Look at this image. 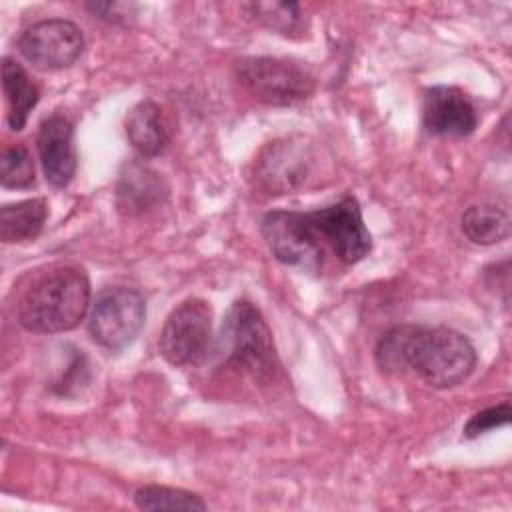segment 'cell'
Returning a JSON list of instances; mask_svg holds the SVG:
<instances>
[{
	"label": "cell",
	"mask_w": 512,
	"mask_h": 512,
	"mask_svg": "<svg viewBox=\"0 0 512 512\" xmlns=\"http://www.w3.org/2000/svg\"><path fill=\"white\" fill-rule=\"evenodd\" d=\"M260 232L278 262L314 274L328 266V258L352 266L372 248L354 196L310 212L272 210L262 216Z\"/></svg>",
	"instance_id": "obj_1"
},
{
	"label": "cell",
	"mask_w": 512,
	"mask_h": 512,
	"mask_svg": "<svg viewBox=\"0 0 512 512\" xmlns=\"http://www.w3.org/2000/svg\"><path fill=\"white\" fill-rule=\"evenodd\" d=\"M374 356L380 370L404 372L410 368L432 388H454L476 366L472 342L446 326H394L380 336Z\"/></svg>",
	"instance_id": "obj_2"
},
{
	"label": "cell",
	"mask_w": 512,
	"mask_h": 512,
	"mask_svg": "<svg viewBox=\"0 0 512 512\" xmlns=\"http://www.w3.org/2000/svg\"><path fill=\"white\" fill-rule=\"evenodd\" d=\"M90 306V280L82 268L58 266L42 274L20 298L18 320L34 334L68 332Z\"/></svg>",
	"instance_id": "obj_3"
},
{
	"label": "cell",
	"mask_w": 512,
	"mask_h": 512,
	"mask_svg": "<svg viewBox=\"0 0 512 512\" xmlns=\"http://www.w3.org/2000/svg\"><path fill=\"white\" fill-rule=\"evenodd\" d=\"M218 352L226 364L246 370L256 380H270L278 370L272 332L262 312L248 300L230 306L220 328Z\"/></svg>",
	"instance_id": "obj_4"
},
{
	"label": "cell",
	"mask_w": 512,
	"mask_h": 512,
	"mask_svg": "<svg viewBox=\"0 0 512 512\" xmlns=\"http://www.w3.org/2000/svg\"><path fill=\"white\" fill-rule=\"evenodd\" d=\"M240 84L260 102L288 106L306 100L314 92V76L308 68L286 58L248 56L238 60Z\"/></svg>",
	"instance_id": "obj_5"
},
{
	"label": "cell",
	"mask_w": 512,
	"mask_h": 512,
	"mask_svg": "<svg viewBox=\"0 0 512 512\" xmlns=\"http://www.w3.org/2000/svg\"><path fill=\"white\" fill-rule=\"evenodd\" d=\"M146 320V302L136 288L112 286L96 294L88 332L92 340L112 352H118L134 342Z\"/></svg>",
	"instance_id": "obj_6"
},
{
	"label": "cell",
	"mask_w": 512,
	"mask_h": 512,
	"mask_svg": "<svg viewBox=\"0 0 512 512\" xmlns=\"http://www.w3.org/2000/svg\"><path fill=\"white\" fill-rule=\"evenodd\" d=\"M212 340V308L202 298H188L164 322L158 348L172 366L198 364Z\"/></svg>",
	"instance_id": "obj_7"
},
{
	"label": "cell",
	"mask_w": 512,
	"mask_h": 512,
	"mask_svg": "<svg viewBox=\"0 0 512 512\" xmlns=\"http://www.w3.org/2000/svg\"><path fill=\"white\" fill-rule=\"evenodd\" d=\"M18 50L38 70H64L80 58L84 50V36L70 20H40L22 32L18 38Z\"/></svg>",
	"instance_id": "obj_8"
},
{
	"label": "cell",
	"mask_w": 512,
	"mask_h": 512,
	"mask_svg": "<svg viewBox=\"0 0 512 512\" xmlns=\"http://www.w3.org/2000/svg\"><path fill=\"white\" fill-rule=\"evenodd\" d=\"M424 128L434 136L464 138L478 126V112L472 100L456 86H432L424 94Z\"/></svg>",
	"instance_id": "obj_9"
},
{
	"label": "cell",
	"mask_w": 512,
	"mask_h": 512,
	"mask_svg": "<svg viewBox=\"0 0 512 512\" xmlns=\"http://www.w3.org/2000/svg\"><path fill=\"white\" fill-rule=\"evenodd\" d=\"M310 172L312 156L308 146L292 140L270 144L256 164V178L266 190L276 194L302 186Z\"/></svg>",
	"instance_id": "obj_10"
},
{
	"label": "cell",
	"mask_w": 512,
	"mask_h": 512,
	"mask_svg": "<svg viewBox=\"0 0 512 512\" xmlns=\"http://www.w3.org/2000/svg\"><path fill=\"white\" fill-rule=\"evenodd\" d=\"M36 144L46 180L56 188L68 186L76 172L72 122L64 114L48 116L40 124Z\"/></svg>",
	"instance_id": "obj_11"
},
{
	"label": "cell",
	"mask_w": 512,
	"mask_h": 512,
	"mask_svg": "<svg viewBox=\"0 0 512 512\" xmlns=\"http://www.w3.org/2000/svg\"><path fill=\"white\" fill-rule=\"evenodd\" d=\"M126 136L132 148L142 158L158 156L170 140V128L162 114V108L152 100L138 102L128 112Z\"/></svg>",
	"instance_id": "obj_12"
},
{
	"label": "cell",
	"mask_w": 512,
	"mask_h": 512,
	"mask_svg": "<svg viewBox=\"0 0 512 512\" xmlns=\"http://www.w3.org/2000/svg\"><path fill=\"white\" fill-rule=\"evenodd\" d=\"M166 196L164 180L150 168L142 164H128L120 174L116 198L120 210L128 214H140L156 204H160Z\"/></svg>",
	"instance_id": "obj_13"
},
{
	"label": "cell",
	"mask_w": 512,
	"mask_h": 512,
	"mask_svg": "<svg viewBox=\"0 0 512 512\" xmlns=\"http://www.w3.org/2000/svg\"><path fill=\"white\" fill-rule=\"evenodd\" d=\"M2 88L8 104V124L12 130L20 132L26 126L32 108L38 104V86L16 60L6 56L2 60Z\"/></svg>",
	"instance_id": "obj_14"
},
{
	"label": "cell",
	"mask_w": 512,
	"mask_h": 512,
	"mask_svg": "<svg viewBox=\"0 0 512 512\" xmlns=\"http://www.w3.org/2000/svg\"><path fill=\"white\" fill-rule=\"evenodd\" d=\"M48 218L44 198H30L16 204H6L0 210V238L4 242L34 240Z\"/></svg>",
	"instance_id": "obj_15"
},
{
	"label": "cell",
	"mask_w": 512,
	"mask_h": 512,
	"mask_svg": "<svg viewBox=\"0 0 512 512\" xmlns=\"http://www.w3.org/2000/svg\"><path fill=\"white\" fill-rule=\"evenodd\" d=\"M462 232L474 244H498L510 236V218L494 204H476L462 214Z\"/></svg>",
	"instance_id": "obj_16"
},
{
	"label": "cell",
	"mask_w": 512,
	"mask_h": 512,
	"mask_svg": "<svg viewBox=\"0 0 512 512\" xmlns=\"http://www.w3.org/2000/svg\"><path fill=\"white\" fill-rule=\"evenodd\" d=\"M134 502L140 510H206V504L200 496L170 488V486H142L134 492Z\"/></svg>",
	"instance_id": "obj_17"
},
{
	"label": "cell",
	"mask_w": 512,
	"mask_h": 512,
	"mask_svg": "<svg viewBox=\"0 0 512 512\" xmlns=\"http://www.w3.org/2000/svg\"><path fill=\"white\" fill-rule=\"evenodd\" d=\"M0 182L4 188H30L34 184V162L26 146H6L0 160Z\"/></svg>",
	"instance_id": "obj_18"
},
{
	"label": "cell",
	"mask_w": 512,
	"mask_h": 512,
	"mask_svg": "<svg viewBox=\"0 0 512 512\" xmlns=\"http://www.w3.org/2000/svg\"><path fill=\"white\" fill-rule=\"evenodd\" d=\"M248 8L258 22L280 34H292L302 28L300 6L294 2H256Z\"/></svg>",
	"instance_id": "obj_19"
},
{
	"label": "cell",
	"mask_w": 512,
	"mask_h": 512,
	"mask_svg": "<svg viewBox=\"0 0 512 512\" xmlns=\"http://www.w3.org/2000/svg\"><path fill=\"white\" fill-rule=\"evenodd\" d=\"M512 410H510V402H502L490 408H484L480 412H476L464 426V436L466 438H476L484 432H490L498 426H506L510 422Z\"/></svg>",
	"instance_id": "obj_20"
},
{
	"label": "cell",
	"mask_w": 512,
	"mask_h": 512,
	"mask_svg": "<svg viewBox=\"0 0 512 512\" xmlns=\"http://www.w3.org/2000/svg\"><path fill=\"white\" fill-rule=\"evenodd\" d=\"M86 8L94 16H98L106 22H120L126 16H130V10L134 6L132 4H120V2H96V4H86Z\"/></svg>",
	"instance_id": "obj_21"
}]
</instances>
